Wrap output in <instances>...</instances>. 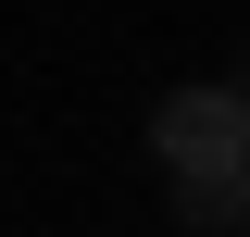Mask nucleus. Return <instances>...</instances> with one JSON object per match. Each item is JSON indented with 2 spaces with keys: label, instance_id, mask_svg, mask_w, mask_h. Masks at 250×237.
Listing matches in <instances>:
<instances>
[{
  "label": "nucleus",
  "instance_id": "f257e3e1",
  "mask_svg": "<svg viewBox=\"0 0 250 237\" xmlns=\"http://www.w3.org/2000/svg\"><path fill=\"white\" fill-rule=\"evenodd\" d=\"M150 150H163V175L175 162H213V150H250V113L225 75H200V88H163L150 100Z\"/></svg>",
  "mask_w": 250,
  "mask_h": 237
},
{
  "label": "nucleus",
  "instance_id": "7ed1b4c3",
  "mask_svg": "<svg viewBox=\"0 0 250 237\" xmlns=\"http://www.w3.org/2000/svg\"><path fill=\"white\" fill-rule=\"evenodd\" d=\"M225 88H238V113H250V62H238V75H225Z\"/></svg>",
  "mask_w": 250,
  "mask_h": 237
},
{
  "label": "nucleus",
  "instance_id": "f03ea898",
  "mask_svg": "<svg viewBox=\"0 0 250 237\" xmlns=\"http://www.w3.org/2000/svg\"><path fill=\"white\" fill-rule=\"evenodd\" d=\"M175 225H188V237H238V225H250V150L175 162Z\"/></svg>",
  "mask_w": 250,
  "mask_h": 237
}]
</instances>
